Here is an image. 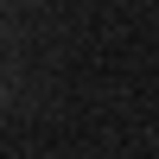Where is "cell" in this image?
I'll return each mask as SVG.
<instances>
[{
	"label": "cell",
	"mask_w": 159,
	"mask_h": 159,
	"mask_svg": "<svg viewBox=\"0 0 159 159\" xmlns=\"http://www.w3.org/2000/svg\"><path fill=\"white\" fill-rule=\"evenodd\" d=\"M0 108H7V89H0Z\"/></svg>",
	"instance_id": "obj_1"
}]
</instances>
